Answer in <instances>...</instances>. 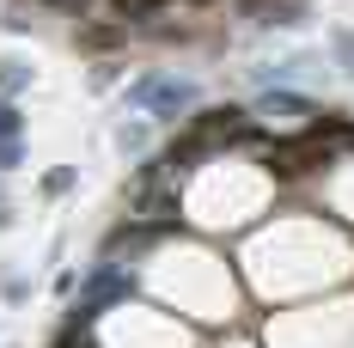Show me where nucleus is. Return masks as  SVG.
<instances>
[{
  "label": "nucleus",
  "instance_id": "obj_1",
  "mask_svg": "<svg viewBox=\"0 0 354 348\" xmlns=\"http://www.w3.org/2000/svg\"><path fill=\"white\" fill-rule=\"evenodd\" d=\"M129 104L147 110V116H177V110L196 104V86L189 80H171V73H147V80L129 86Z\"/></svg>",
  "mask_w": 354,
  "mask_h": 348
},
{
  "label": "nucleus",
  "instance_id": "obj_2",
  "mask_svg": "<svg viewBox=\"0 0 354 348\" xmlns=\"http://www.w3.org/2000/svg\"><path fill=\"white\" fill-rule=\"evenodd\" d=\"M135 293V275H122V269H98V275L86 281V293H80V318H98L110 300H129Z\"/></svg>",
  "mask_w": 354,
  "mask_h": 348
},
{
  "label": "nucleus",
  "instance_id": "obj_3",
  "mask_svg": "<svg viewBox=\"0 0 354 348\" xmlns=\"http://www.w3.org/2000/svg\"><path fill=\"white\" fill-rule=\"evenodd\" d=\"M110 6H116L122 19H153V12H159L165 0H110Z\"/></svg>",
  "mask_w": 354,
  "mask_h": 348
},
{
  "label": "nucleus",
  "instance_id": "obj_4",
  "mask_svg": "<svg viewBox=\"0 0 354 348\" xmlns=\"http://www.w3.org/2000/svg\"><path fill=\"white\" fill-rule=\"evenodd\" d=\"M25 80H31V68H25V62H0V92H19Z\"/></svg>",
  "mask_w": 354,
  "mask_h": 348
},
{
  "label": "nucleus",
  "instance_id": "obj_5",
  "mask_svg": "<svg viewBox=\"0 0 354 348\" xmlns=\"http://www.w3.org/2000/svg\"><path fill=\"white\" fill-rule=\"evenodd\" d=\"M19 129H25L19 104H0V140H19Z\"/></svg>",
  "mask_w": 354,
  "mask_h": 348
},
{
  "label": "nucleus",
  "instance_id": "obj_6",
  "mask_svg": "<svg viewBox=\"0 0 354 348\" xmlns=\"http://www.w3.org/2000/svg\"><path fill=\"white\" fill-rule=\"evenodd\" d=\"M43 190H49V196H68V190H73V172H68V165L49 172V177H43Z\"/></svg>",
  "mask_w": 354,
  "mask_h": 348
},
{
  "label": "nucleus",
  "instance_id": "obj_7",
  "mask_svg": "<svg viewBox=\"0 0 354 348\" xmlns=\"http://www.w3.org/2000/svg\"><path fill=\"white\" fill-rule=\"evenodd\" d=\"M19 165V140H0V172H12Z\"/></svg>",
  "mask_w": 354,
  "mask_h": 348
},
{
  "label": "nucleus",
  "instance_id": "obj_8",
  "mask_svg": "<svg viewBox=\"0 0 354 348\" xmlns=\"http://www.w3.org/2000/svg\"><path fill=\"white\" fill-rule=\"evenodd\" d=\"M49 6H62V12H86L92 0H49Z\"/></svg>",
  "mask_w": 354,
  "mask_h": 348
},
{
  "label": "nucleus",
  "instance_id": "obj_9",
  "mask_svg": "<svg viewBox=\"0 0 354 348\" xmlns=\"http://www.w3.org/2000/svg\"><path fill=\"white\" fill-rule=\"evenodd\" d=\"M6 220H12V214H6V196H0V226H6Z\"/></svg>",
  "mask_w": 354,
  "mask_h": 348
}]
</instances>
